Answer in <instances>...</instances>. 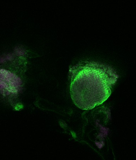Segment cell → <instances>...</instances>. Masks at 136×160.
<instances>
[{"label": "cell", "mask_w": 136, "mask_h": 160, "mask_svg": "<svg viewBox=\"0 0 136 160\" xmlns=\"http://www.w3.org/2000/svg\"><path fill=\"white\" fill-rule=\"evenodd\" d=\"M70 95L75 105L91 110L110 97L118 75L113 68L93 62H83L70 68Z\"/></svg>", "instance_id": "obj_1"}]
</instances>
